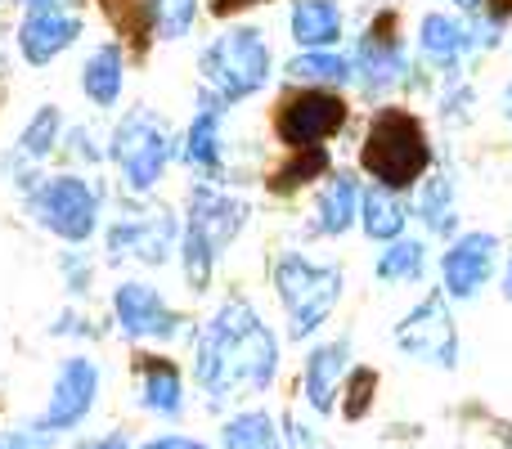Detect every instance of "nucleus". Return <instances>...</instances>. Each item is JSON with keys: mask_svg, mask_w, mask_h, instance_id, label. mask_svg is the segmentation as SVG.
<instances>
[{"mask_svg": "<svg viewBox=\"0 0 512 449\" xmlns=\"http://www.w3.org/2000/svg\"><path fill=\"white\" fill-rule=\"evenodd\" d=\"M140 449H212V445L194 441V436H180V432H162V436H153V441H144Z\"/></svg>", "mask_w": 512, "mask_h": 449, "instance_id": "35", "label": "nucleus"}, {"mask_svg": "<svg viewBox=\"0 0 512 449\" xmlns=\"http://www.w3.org/2000/svg\"><path fill=\"white\" fill-rule=\"evenodd\" d=\"M477 45H481V27L468 23V18L441 14V9L418 18V54H423L432 68H441L445 77H454V68H459V63L468 59V50H477Z\"/></svg>", "mask_w": 512, "mask_h": 449, "instance_id": "15", "label": "nucleus"}, {"mask_svg": "<svg viewBox=\"0 0 512 449\" xmlns=\"http://www.w3.org/2000/svg\"><path fill=\"white\" fill-rule=\"evenodd\" d=\"M221 445L225 449H283V432L265 409H243V414L225 418Z\"/></svg>", "mask_w": 512, "mask_h": 449, "instance_id": "29", "label": "nucleus"}, {"mask_svg": "<svg viewBox=\"0 0 512 449\" xmlns=\"http://www.w3.org/2000/svg\"><path fill=\"white\" fill-rule=\"evenodd\" d=\"M225 113H230V99L216 95V90H203V95H198V113H194V122H189V131H185V149H180V158H185L198 176L212 180V185H216L221 162H225V153H221Z\"/></svg>", "mask_w": 512, "mask_h": 449, "instance_id": "17", "label": "nucleus"}, {"mask_svg": "<svg viewBox=\"0 0 512 449\" xmlns=\"http://www.w3.org/2000/svg\"><path fill=\"white\" fill-rule=\"evenodd\" d=\"M499 243L490 229H468V234H454L450 247L441 252V288L450 301H472L486 292V283L499 270Z\"/></svg>", "mask_w": 512, "mask_h": 449, "instance_id": "11", "label": "nucleus"}, {"mask_svg": "<svg viewBox=\"0 0 512 449\" xmlns=\"http://www.w3.org/2000/svg\"><path fill=\"white\" fill-rule=\"evenodd\" d=\"M248 225V203L230 198L225 189H216L212 180L189 194V216L180 225V270H185V283L194 292L212 288V274L221 252L243 234Z\"/></svg>", "mask_w": 512, "mask_h": 449, "instance_id": "3", "label": "nucleus"}, {"mask_svg": "<svg viewBox=\"0 0 512 449\" xmlns=\"http://www.w3.org/2000/svg\"><path fill=\"white\" fill-rule=\"evenodd\" d=\"M27 9H41V5H54V0H23Z\"/></svg>", "mask_w": 512, "mask_h": 449, "instance_id": "42", "label": "nucleus"}, {"mask_svg": "<svg viewBox=\"0 0 512 449\" xmlns=\"http://www.w3.org/2000/svg\"><path fill=\"white\" fill-rule=\"evenodd\" d=\"M27 207H32L36 225L50 229L54 238H63V243H86V238H95V229H99L104 198H99V189L81 176H50L32 189Z\"/></svg>", "mask_w": 512, "mask_h": 449, "instance_id": "7", "label": "nucleus"}, {"mask_svg": "<svg viewBox=\"0 0 512 449\" xmlns=\"http://www.w3.org/2000/svg\"><path fill=\"white\" fill-rule=\"evenodd\" d=\"M432 162H436V153H432V140H427V126L418 113L382 104L369 117V131H364V144H360V167L378 185L405 194V189H414L432 171Z\"/></svg>", "mask_w": 512, "mask_h": 449, "instance_id": "2", "label": "nucleus"}, {"mask_svg": "<svg viewBox=\"0 0 512 449\" xmlns=\"http://www.w3.org/2000/svg\"><path fill=\"white\" fill-rule=\"evenodd\" d=\"M198 72H203L207 90L239 104V99H252L270 86L274 54L265 45L261 27L239 23V27H225L221 36H212V45L198 54Z\"/></svg>", "mask_w": 512, "mask_h": 449, "instance_id": "5", "label": "nucleus"}, {"mask_svg": "<svg viewBox=\"0 0 512 449\" xmlns=\"http://www.w3.org/2000/svg\"><path fill=\"white\" fill-rule=\"evenodd\" d=\"M288 32L301 50H337L346 36L342 0H292Z\"/></svg>", "mask_w": 512, "mask_h": 449, "instance_id": "20", "label": "nucleus"}, {"mask_svg": "<svg viewBox=\"0 0 512 449\" xmlns=\"http://www.w3.org/2000/svg\"><path fill=\"white\" fill-rule=\"evenodd\" d=\"M140 405L158 418L185 414V378L162 355H140Z\"/></svg>", "mask_w": 512, "mask_h": 449, "instance_id": "21", "label": "nucleus"}, {"mask_svg": "<svg viewBox=\"0 0 512 449\" xmlns=\"http://www.w3.org/2000/svg\"><path fill=\"white\" fill-rule=\"evenodd\" d=\"M346 373H351V342H346V337L324 342V346H310L301 378H306V400L315 414H333Z\"/></svg>", "mask_w": 512, "mask_h": 449, "instance_id": "19", "label": "nucleus"}, {"mask_svg": "<svg viewBox=\"0 0 512 449\" xmlns=\"http://www.w3.org/2000/svg\"><path fill=\"white\" fill-rule=\"evenodd\" d=\"M180 238V225L171 212H149V216H131V221L108 229V252L113 256H135L144 265H167L171 247Z\"/></svg>", "mask_w": 512, "mask_h": 449, "instance_id": "16", "label": "nucleus"}, {"mask_svg": "<svg viewBox=\"0 0 512 449\" xmlns=\"http://www.w3.org/2000/svg\"><path fill=\"white\" fill-rule=\"evenodd\" d=\"M158 5V41H180L189 36L198 18V0H153Z\"/></svg>", "mask_w": 512, "mask_h": 449, "instance_id": "31", "label": "nucleus"}, {"mask_svg": "<svg viewBox=\"0 0 512 449\" xmlns=\"http://www.w3.org/2000/svg\"><path fill=\"white\" fill-rule=\"evenodd\" d=\"M81 449H131V436H126V432H108V436H99V441H86Z\"/></svg>", "mask_w": 512, "mask_h": 449, "instance_id": "38", "label": "nucleus"}, {"mask_svg": "<svg viewBox=\"0 0 512 449\" xmlns=\"http://www.w3.org/2000/svg\"><path fill=\"white\" fill-rule=\"evenodd\" d=\"M360 176L355 171H328L315 198V216H310V238H342L351 225H360Z\"/></svg>", "mask_w": 512, "mask_h": 449, "instance_id": "18", "label": "nucleus"}, {"mask_svg": "<svg viewBox=\"0 0 512 449\" xmlns=\"http://www.w3.org/2000/svg\"><path fill=\"white\" fill-rule=\"evenodd\" d=\"M108 158L122 171V185L131 194H149L158 189V180L167 176L171 158H176V140H171V126L162 122L149 108H135L122 122L113 126V140H108Z\"/></svg>", "mask_w": 512, "mask_h": 449, "instance_id": "6", "label": "nucleus"}, {"mask_svg": "<svg viewBox=\"0 0 512 449\" xmlns=\"http://www.w3.org/2000/svg\"><path fill=\"white\" fill-rule=\"evenodd\" d=\"M328 149L319 144V149H288V162L283 167H274L270 171V194H279V198H288V194H297V189H306L310 180H324L328 176Z\"/></svg>", "mask_w": 512, "mask_h": 449, "instance_id": "28", "label": "nucleus"}, {"mask_svg": "<svg viewBox=\"0 0 512 449\" xmlns=\"http://www.w3.org/2000/svg\"><path fill=\"white\" fill-rule=\"evenodd\" d=\"M113 319L135 342H171V337L185 333V315L171 310L153 283L140 279H126L113 288Z\"/></svg>", "mask_w": 512, "mask_h": 449, "instance_id": "12", "label": "nucleus"}, {"mask_svg": "<svg viewBox=\"0 0 512 449\" xmlns=\"http://www.w3.org/2000/svg\"><path fill=\"white\" fill-rule=\"evenodd\" d=\"M54 441H59V432H54L45 418L18 427V432H0V449H50Z\"/></svg>", "mask_w": 512, "mask_h": 449, "instance_id": "33", "label": "nucleus"}, {"mask_svg": "<svg viewBox=\"0 0 512 449\" xmlns=\"http://www.w3.org/2000/svg\"><path fill=\"white\" fill-rule=\"evenodd\" d=\"M252 5H265V0H212V14L230 18V14H239V9H252Z\"/></svg>", "mask_w": 512, "mask_h": 449, "instance_id": "37", "label": "nucleus"}, {"mask_svg": "<svg viewBox=\"0 0 512 449\" xmlns=\"http://www.w3.org/2000/svg\"><path fill=\"white\" fill-rule=\"evenodd\" d=\"M342 387H346L342 414H346V418H364V414H369V405H373V391H378V373L364 369V364H360V369L346 373Z\"/></svg>", "mask_w": 512, "mask_h": 449, "instance_id": "32", "label": "nucleus"}, {"mask_svg": "<svg viewBox=\"0 0 512 449\" xmlns=\"http://www.w3.org/2000/svg\"><path fill=\"white\" fill-rule=\"evenodd\" d=\"M122 86H126V54L117 41H104L86 54L81 63V90L95 108H113L122 99Z\"/></svg>", "mask_w": 512, "mask_h": 449, "instance_id": "22", "label": "nucleus"}, {"mask_svg": "<svg viewBox=\"0 0 512 449\" xmlns=\"http://www.w3.org/2000/svg\"><path fill=\"white\" fill-rule=\"evenodd\" d=\"M351 68H355V86L369 99H378L382 90L405 81L409 54H405V36H400V27H396V14H382L364 27V36L355 41Z\"/></svg>", "mask_w": 512, "mask_h": 449, "instance_id": "10", "label": "nucleus"}, {"mask_svg": "<svg viewBox=\"0 0 512 449\" xmlns=\"http://www.w3.org/2000/svg\"><path fill=\"white\" fill-rule=\"evenodd\" d=\"M418 221L427 234L454 238L459 229V194H454V176H423L418 180Z\"/></svg>", "mask_w": 512, "mask_h": 449, "instance_id": "24", "label": "nucleus"}, {"mask_svg": "<svg viewBox=\"0 0 512 449\" xmlns=\"http://www.w3.org/2000/svg\"><path fill=\"white\" fill-rule=\"evenodd\" d=\"M454 9H459V14H468V18H477L481 14V5H486V0H450Z\"/></svg>", "mask_w": 512, "mask_h": 449, "instance_id": "39", "label": "nucleus"}, {"mask_svg": "<svg viewBox=\"0 0 512 449\" xmlns=\"http://www.w3.org/2000/svg\"><path fill=\"white\" fill-rule=\"evenodd\" d=\"M346 122H351L346 99L324 86H301L274 108V135L283 149H319L333 135H342Z\"/></svg>", "mask_w": 512, "mask_h": 449, "instance_id": "8", "label": "nucleus"}, {"mask_svg": "<svg viewBox=\"0 0 512 449\" xmlns=\"http://www.w3.org/2000/svg\"><path fill=\"white\" fill-rule=\"evenodd\" d=\"M283 77L297 81V86L333 90V86H351L355 68H351V59H346V54H337V50H301L297 59L283 68Z\"/></svg>", "mask_w": 512, "mask_h": 449, "instance_id": "25", "label": "nucleus"}, {"mask_svg": "<svg viewBox=\"0 0 512 449\" xmlns=\"http://www.w3.org/2000/svg\"><path fill=\"white\" fill-rule=\"evenodd\" d=\"M63 274H68L72 292H86V283H90V265H81L77 256H68V261H63Z\"/></svg>", "mask_w": 512, "mask_h": 449, "instance_id": "36", "label": "nucleus"}, {"mask_svg": "<svg viewBox=\"0 0 512 449\" xmlns=\"http://www.w3.org/2000/svg\"><path fill=\"white\" fill-rule=\"evenodd\" d=\"M99 9L113 23V32L135 50H144L158 36V5L153 0H99Z\"/></svg>", "mask_w": 512, "mask_h": 449, "instance_id": "26", "label": "nucleus"}, {"mask_svg": "<svg viewBox=\"0 0 512 449\" xmlns=\"http://www.w3.org/2000/svg\"><path fill=\"white\" fill-rule=\"evenodd\" d=\"M59 135H63V113L54 104H45V108H36V117L23 126V135H18V153L41 162L59 149Z\"/></svg>", "mask_w": 512, "mask_h": 449, "instance_id": "30", "label": "nucleus"}, {"mask_svg": "<svg viewBox=\"0 0 512 449\" xmlns=\"http://www.w3.org/2000/svg\"><path fill=\"white\" fill-rule=\"evenodd\" d=\"M373 274L382 283H423L427 274V243L423 238H396V243H382Z\"/></svg>", "mask_w": 512, "mask_h": 449, "instance_id": "27", "label": "nucleus"}, {"mask_svg": "<svg viewBox=\"0 0 512 449\" xmlns=\"http://www.w3.org/2000/svg\"><path fill=\"white\" fill-rule=\"evenodd\" d=\"M409 203L400 189H387V185H373L364 189L360 198V229L373 238V243H396L405 238V225H409Z\"/></svg>", "mask_w": 512, "mask_h": 449, "instance_id": "23", "label": "nucleus"}, {"mask_svg": "<svg viewBox=\"0 0 512 449\" xmlns=\"http://www.w3.org/2000/svg\"><path fill=\"white\" fill-rule=\"evenodd\" d=\"M274 373H279V337L252 310V301L230 297L194 342V378L203 396L212 405H225L243 391H265Z\"/></svg>", "mask_w": 512, "mask_h": 449, "instance_id": "1", "label": "nucleus"}, {"mask_svg": "<svg viewBox=\"0 0 512 449\" xmlns=\"http://www.w3.org/2000/svg\"><path fill=\"white\" fill-rule=\"evenodd\" d=\"M274 288H279L283 315H288V337L306 342L337 310L346 274H342V265L310 261L306 252H279V261H274Z\"/></svg>", "mask_w": 512, "mask_h": 449, "instance_id": "4", "label": "nucleus"}, {"mask_svg": "<svg viewBox=\"0 0 512 449\" xmlns=\"http://www.w3.org/2000/svg\"><path fill=\"white\" fill-rule=\"evenodd\" d=\"M396 346L409 355V360L436 364V369H454V364H459V328H454L445 288H432L405 319H400Z\"/></svg>", "mask_w": 512, "mask_h": 449, "instance_id": "9", "label": "nucleus"}, {"mask_svg": "<svg viewBox=\"0 0 512 449\" xmlns=\"http://www.w3.org/2000/svg\"><path fill=\"white\" fill-rule=\"evenodd\" d=\"M99 382L104 378H99V364L90 360V355H68V360L59 364V373H54L45 423H50L59 436L72 432V427H81L99 400Z\"/></svg>", "mask_w": 512, "mask_h": 449, "instance_id": "13", "label": "nucleus"}, {"mask_svg": "<svg viewBox=\"0 0 512 449\" xmlns=\"http://www.w3.org/2000/svg\"><path fill=\"white\" fill-rule=\"evenodd\" d=\"M81 36V14L68 5H41L23 18L18 27V50L32 68H45L50 59H59L68 45H77Z\"/></svg>", "mask_w": 512, "mask_h": 449, "instance_id": "14", "label": "nucleus"}, {"mask_svg": "<svg viewBox=\"0 0 512 449\" xmlns=\"http://www.w3.org/2000/svg\"><path fill=\"white\" fill-rule=\"evenodd\" d=\"M508 18H512V0H486V5H481V27H486V32H499Z\"/></svg>", "mask_w": 512, "mask_h": 449, "instance_id": "34", "label": "nucleus"}, {"mask_svg": "<svg viewBox=\"0 0 512 449\" xmlns=\"http://www.w3.org/2000/svg\"><path fill=\"white\" fill-rule=\"evenodd\" d=\"M504 297L512 301V252H508V261H504Z\"/></svg>", "mask_w": 512, "mask_h": 449, "instance_id": "41", "label": "nucleus"}, {"mask_svg": "<svg viewBox=\"0 0 512 449\" xmlns=\"http://www.w3.org/2000/svg\"><path fill=\"white\" fill-rule=\"evenodd\" d=\"M499 113H504V117H508V122H512V81H508V86H504V95H499Z\"/></svg>", "mask_w": 512, "mask_h": 449, "instance_id": "40", "label": "nucleus"}]
</instances>
